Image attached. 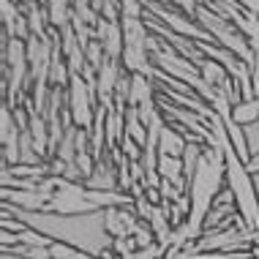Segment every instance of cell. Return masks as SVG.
Instances as JSON below:
<instances>
[{"label": "cell", "instance_id": "cell-4", "mask_svg": "<svg viewBox=\"0 0 259 259\" xmlns=\"http://www.w3.org/2000/svg\"><path fill=\"white\" fill-rule=\"evenodd\" d=\"M188 148V139L180 128H175V125L164 123V128H161L158 134V153H164V156H172V158H183V153Z\"/></svg>", "mask_w": 259, "mask_h": 259}, {"label": "cell", "instance_id": "cell-2", "mask_svg": "<svg viewBox=\"0 0 259 259\" xmlns=\"http://www.w3.org/2000/svg\"><path fill=\"white\" fill-rule=\"evenodd\" d=\"M224 180H227V158H224V150L205 145L202 158L197 164V172H194L191 183H188L191 213H188L186 227L191 232V240H197L202 235V227H205L210 207H213L215 197L224 191Z\"/></svg>", "mask_w": 259, "mask_h": 259}, {"label": "cell", "instance_id": "cell-7", "mask_svg": "<svg viewBox=\"0 0 259 259\" xmlns=\"http://www.w3.org/2000/svg\"><path fill=\"white\" fill-rule=\"evenodd\" d=\"M50 254H52V259H99V256L88 254V251L74 248V246H68V243H58V240L50 246Z\"/></svg>", "mask_w": 259, "mask_h": 259}, {"label": "cell", "instance_id": "cell-3", "mask_svg": "<svg viewBox=\"0 0 259 259\" xmlns=\"http://www.w3.org/2000/svg\"><path fill=\"white\" fill-rule=\"evenodd\" d=\"M93 93H96V85H93V82H88L82 74H71L66 104H68V112H71V120H74L76 128L90 131V125H93V117H96Z\"/></svg>", "mask_w": 259, "mask_h": 259}, {"label": "cell", "instance_id": "cell-8", "mask_svg": "<svg viewBox=\"0 0 259 259\" xmlns=\"http://www.w3.org/2000/svg\"><path fill=\"white\" fill-rule=\"evenodd\" d=\"M243 134H246V145H248V153L251 158L259 153V120L251 123V125H243Z\"/></svg>", "mask_w": 259, "mask_h": 259}, {"label": "cell", "instance_id": "cell-9", "mask_svg": "<svg viewBox=\"0 0 259 259\" xmlns=\"http://www.w3.org/2000/svg\"><path fill=\"white\" fill-rule=\"evenodd\" d=\"M172 3L178 6V9L183 11V14H191V17H194V11H197L199 0H172Z\"/></svg>", "mask_w": 259, "mask_h": 259}, {"label": "cell", "instance_id": "cell-1", "mask_svg": "<svg viewBox=\"0 0 259 259\" xmlns=\"http://www.w3.org/2000/svg\"><path fill=\"white\" fill-rule=\"evenodd\" d=\"M6 213H14L19 221H25L30 229L47 235L50 240L68 243L74 248H82L93 256H107L115 237L104 227V210L85 215H58V213H41V210H19L3 202Z\"/></svg>", "mask_w": 259, "mask_h": 259}, {"label": "cell", "instance_id": "cell-5", "mask_svg": "<svg viewBox=\"0 0 259 259\" xmlns=\"http://www.w3.org/2000/svg\"><path fill=\"white\" fill-rule=\"evenodd\" d=\"M125 137L134 139L139 148H145V145H148V125L142 123V117H139V112L134 107L125 109Z\"/></svg>", "mask_w": 259, "mask_h": 259}, {"label": "cell", "instance_id": "cell-6", "mask_svg": "<svg viewBox=\"0 0 259 259\" xmlns=\"http://www.w3.org/2000/svg\"><path fill=\"white\" fill-rule=\"evenodd\" d=\"M199 76L207 82L210 88H215V90H219V88L224 85V82L229 79V71L221 66L219 60H210V58H205V60L199 63Z\"/></svg>", "mask_w": 259, "mask_h": 259}]
</instances>
